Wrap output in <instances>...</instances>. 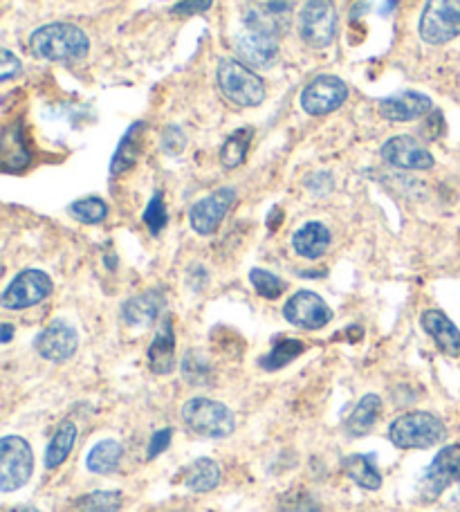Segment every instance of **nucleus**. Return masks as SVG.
<instances>
[{"instance_id": "nucleus-10", "label": "nucleus", "mask_w": 460, "mask_h": 512, "mask_svg": "<svg viewBox=\"0 0 460 512\" xmlns=\"http://www.w3.org/2000/svg\"><path fill=\"white\" fill-rule=\"evenodd\" d=\"M460 479V445H447L436 454L420 479V495L425 501L438 499Z\"/></svg>"}, {"instance_id": "nucleus-17", "label": "nucleus", "mask_w": 460, "mask_h": 512, "mask_svg": "<svg viewBox=\"0 0 460 512\" xmlns=\"http://www.w3.org/2000/svg\"><path fill=\"white\" fill-rule=\"evenodd\" d=\"M420 322L440 351L452 358H460V331L443 310H425Z\"/></svg>"}, {"instance_id": "nucleus-33", "label": "nucleus", "mask_w": 460, "mask_h": 512, "mask_svg": "<svg viewBox=\"0 0 460 512\" xmlns=\"http://www.w3.org/2000/svg\"><path fill=\"white\" fill-rule=\"evenodd\" d=\"M142 221H144L146 227H149V232L153 236H158L164 230V227H167V221H169L167 205H164V198H162L160 191L149 200V205H146L144 214H142Z\"/></svg>"}, {"instance_id": "nucleus-11", "label": "nucleus", "mask_w": 460, "mask_h": 512, "mask_svg": "<svg viewBox=\"0 0 460 512\" xmlns=\"http://www.w3.org/2000/svg\"><path fill=\"white\" fill-rule=\"evenodd\" d=\"M348 99V86L335 75H319L303 88L301 108L312 117L337 111Z\"/></svg>"}, {"instance_id": "nucleus-41", "label": "nucleus", "mask_w": 460, "mask_h": 512, "mask_svg": "<svg viewBox=\"0 0 460 512\" xmlns=\"http://www.w3.org/2000/svg\"><path fill=\"white\" fill-rule=\"evenodd\" d=\"M9 512H39V510L32 508V506H21V508H12Z\"/></svg>"}, {"instance_id": "nucleus-16", "label": "nucleus", "mask_w": 460, "mask_h": 512, "mask_svg": "<svg viewBox=\"0 0 460 512\" xmlns=\"http://www.w3.org/2000/svg\"><path fill=\"white\" fill-rule=\"evenodd\" d=\"M377 111L389 122H413L434 111V102L416 90H400L377 102Z\"/></svg>"}, {"instance_id": "nucleus-32", "label": "nucleus", "mask_w": 460, "mask_h": 512, "mask_svg": "<svg viewBox=\"0 0 460 512\" xmlns=\"http://www.w3.org/2000/svg\"><path fill=\"white\" fill-rule=\"evenodd\" d=\"M250 281L254 290L259 292L263 299H279L285 290H288V283L283 279L276 277V274L268 272V270H261V268H254L250 272Z\"/></svg>"}, {"instance_id": "nucleus-9", "label": "nucleus", "mask_w": 460, "mask_h": 512, "mask_svg": "<svg viewBox=\"0 0 460 512\" xmlns=\"http://www.w3.org/2000/svg\"><path fill=\"white\" fill-rule=\"evenodd\" d=\"M52 288V279L45 272L23 270L21 274H16L14 281L5 288L0 304L7 310L32 308L36 304H41L43 299H48Z\"/></svg>"}, {"instance_id": "nucleus-25", "label": "nucleus", "mask_w": 460, "mask_h": 512, "mask_svg": "<svg viewBox=\"0 0 460 512\" xmlns=\"http://www.w3.org/2000/svg\"><path fill=\"white\" fill-rule=\"evenodd\" d=\"M220 483V465L211 459H198L193 461L187 470H184V486L191 492H211Z\"/></svg>"}, {"instance_id": "nucleus-1", "label": "nucleus", "mask_w": 460, "mask_h": 512, "mask_svg": "<svg viewBox=\"0 0 460 512\" xmlns=\"http://www.w3.org/2000/svg\"><path fill=\"white\" fill-rule=\"evenodd\" d=\"M30 50L43 61H81L90 50V41L84 30L70 23L43 25L30 36Z\"/></svg>"}, {"instance_id": "nucleus-34", "label": "nucleus", "mask_w": 460, "mask_h": 512, "mask_svg": "<svg viewBox=\"0 0 460 512\" xmlns=\"http://www.w3.org/2000/svg\"><path fill=\"white\" fill-rule=\"evenodd\" d=\"M281 512H321L319 504L310 492H288L279 501Z\"/></svg>"}, {"instance_id": "nucleus-39", "label": "nucleus", "mask_w": 460, "mask_h": 512, "mask_svg": "<svg viewBox=\"0 0 460 512\" xmlns=\"http://www.w3.org/2000/svg\"><path fill=\"white\" fill-rule=\"evenodd\" d=\"M0 331H3V335H0V342L7 344L9 340H12V333H14V326L12 324H3V328H0Z\"/></svg>"}, {"instance_id": "nucleus-38", "label": "nucleus", "mask_w": 460, "mask_h": 512, "mask_svg": "<svg viewBox=\"0 0 460 512\" xmlns=\"http://www.w3.org/2000/svg\"><path fill=\"white\" fill-rule=\"evenodd\" d=\"M173 438V429H162V432H155L151 443H149V452H146V459H155V456L162 454L167 447L171 445Z\"/></svg>"}, {"instance_id": "nucleus-26", "label": "nucleus", "mask_w": 460, "mask_h": 512, "mask_svg": "<svg viewBox=\"0 0 460 512\" xmlns=\"http://www.w3.org/2000/svg\"><path fill=\"white\" fill-rule=\"evenodd\" d=\"M122 445L113 438H106V441H99L86 456V468L92 474H113L119 468V461H122Z\"/></svg>"}, {"instance_id": "nucleus-37", "label": "nucleus", "mask_w": 460, "mask_h": 512, "mask_svg": "<svg viewBox=\"0 0 460 512\" xmlns=\"http://www.w3.org/2000/svg\"><path fill=\"white\" fill-rule=\"evenodd\" d=\"M214 0H180V3L171 9L173 16H193L207 12Z\"/></svg>"}, {"instance_id": "nucleus-6", "label": "nucleus", "mask_w": 460, "mask_h": 512, "mask_svg": "<svg viewBox=\"0 0 460 512\" xmlns=\"http://www.w3.org/2000/svg\"><path fill=\"white\" fill-rule=\"evenodd\" d=\"M420 36L429 45H445L460 36V0H427Z\"/></svg>"}, {"instance_id": "nucleus-36", "label": "nucleus", "mask_w": 460, "mask_h": 512, "mask_svg": "<svg viewBox=\"0 0 460 512\" xmlns=\"http://www.w3.org/2000/svg\"><path fill=\"white\" fill-rule=\"evenodd\" d=\"M18 72H21V61H18V57H14L7 48L0 50V81L7 84L9 79L18 77Z\"/></svg>"}, {"instance_id": "nucleus-23", "label": "nucleus", "mask_w": 460, "mask_h": 512, "mask_svg": "<svg viewBox=\"0 0 460 512\" xmlns=\"http://www.w3.org/2000/svg\"><path fill=\"white\" fill-rule=\"evenodd\" d=\"M342 470L346 477L364 490H380L382 488V474L375 468L373 456L368 454H351L342 461Z\"/></svg>"}, {"instance_id": "nucleus-15", "label": "nucleus", "mask_w": 460, "mask_h": 512, "mask_svg": "<svg viewBox=\"0 0 460 512\" xmlns=\"http://www.w3.org/2000/svg\"><path fill=\"white\" fill-rule=\"evenodd\" d=\"M234 200H236V189L232 187H223L214 191V194H209L207 198L198 200L189 212V223L193 227V232L200 236L214 234L218 227L223 225L229 207L234 205Z\"/></svg>"}, {"instance_id": "nucleus-18", "label": "nucleus", "mask_w": 460, "mask_h": 512, "mask_svg": "<svg viewBox=\"0 0 460 512\" xmlns=\"http://www.w3.org/2000/svg\"><path fill=\"white\" fill-rule=\"evenodd\" d=\"M146 358H149V369L153 373H158V376H169V373L176 369V333H173V322L169 317L164 319L158 335L153 337Z\"/></svg>"}, {"instance_id": "nucleus-8", "label": "nucleus", "mask_w": 460, "mask_h": 512, "mask_svg": "<svg viewBox=\"0 0 460 512\" xmlns=\"http://www.w3.org/2000/svg\"><path fill=\"white\" fill-rule=\"evenodd\" d=\"M234 45L245 66L272 68L279 59V36L250 21H243V30L236 34Z\"/></svg>"}, {"instance_id": "nucleus-20", "label": "nucleus", "mask_w": 460, "mask_h": 512, "mask_svg": "<svg viewBox=\"0 0 460 512\" xmlns=\"http://www.w3.org/2000/svg\"><path fill=\"white\" fill-rule=\"evenodd\" d=\"M292 248L303 259H321L330 248V230L319 221L306 223L303 227H299L297 232L292 236Z\"/></svg>"}, {"instance_id": "nucleus-35", "label": "nucleus", "mask_w": 460, "mask_h": 512, "mask_svg": "<svg viewBox=\"0 0 460 512\" xmlns=\"http://www.w3.org/2000/svg\"><path fill=\"white\" fill-rule=\"evenodd\" d=\"M162 149L167 151L169 155H178V153H182L184 149H187V135L182 133L180 126L171 124V126L164 128V133H162Z\"/></svg>"}, {"instance_id": "nucleus-7", "label": "nucleus", "mask_w": 460, "mask_h": 512, "mask_svg": "<svg viewBox=\"0 0 460 512\" xmlns=\"http://www.w3.org/2000/svg\"><path fill=\"white\" fill-rule=\"evenodd\" d=\"M32 447L21 436H5L0 443V490L14 492L32 477Z\"/></svg>"}, {"instance_id": "nucleus-14", "label": "nucleus", "mask_w": 460, "mask_h": 512, "mask_svg": "<svg viewBox=\"0 0 460 512\" xmlns=\"http://www.w3.org/2000/svg\"><path fill=\"white\" fill-rule=\"evenodd\" d=\"M34 349L48 362H66L79 349V333L66 319H54L34 340Z\"/></svg>"}, {"instance_id": "nucleus-12", "label": "nucleus", "mask_w": 460, "mask_h": 512, "mask_svg": "<svg viewBox=\"0 0 460 512\" xmlns=\"http://www.w3.org/2000/svg\"><path fill=\"white\" fill-rule=\"evenodd\" d=\"M283 317L297 328L319 331V328L333 322V310H330V306L317 295V292L299 290L297 295L290 297L288 304L283 306Z\"/></svg>"}, {"instance_id": "nucleus-40", "label": "nucleus", "mask_w": 460, "mask_h": 512, "mask_svg": "<svg viewBox=\"0 0 460 512\" xmlns=\"http://www.w3.org/2000/svg\"><path fill=\"white\" fill-rule=\"evenodd\" d=\"M279 221H281V212H279V209H274V216L268 218V227H270V230H276V223H279Z\"/></svg>"}, {"instance_id": "nucleus-19", "label": "nucleus", "mask_w": 460, "mask_h": 512, "mask_svg": "<svg viewBox=\"0 0 460 512\" xmlns=\"http://www.w3.org/2000/svg\"><path fill=\"white\" fill-rule=\"evenodd\" d=\"M162 308H164L162 292L149 290L126 301L122 306V319L124 324L131 328H146L162 315Z\"/></svg>"}, {"instance_id": "nucleus-29", "label": "nucleus", "mask_w": 460, "mask_h": 512, "mask_svg": "<svg viewBox=\"0 0 460 512\" xmlns=\"http://www.w3.org/2000/svg\"><path fill=\"white\" fill-rule=\"evenodd\" d=\"M124 497L119 490H95L77 499V508L84 512H119L122 510Z\"/></svg>"}, {"instance_id": "nucleus-21", "label": "nucleus", "mask_w": 460, "mask_h": 512, "mask_svg": "<svg viewBox=\"0 0 460 512\" xmlns=\"http://www.w3.org/2000/svg\"><path fill=\"white\" fill-rule=\"evenodd\" d=\"M144 131H146L144 122H135L131 128H128L124 140L119 142L117 151L113 155V162H110V173H113V176H122V173L131 169L137 162V158H140Z\"/></svg>"}, {"instance_id": "nucleus-27", "label": "nucleus", "mask_w": 460, "mask_h": 512, "mask_svg": "<svg viewBox=\"0 0 460 512\" xmlns=\"http://www.w3.org/2000/svg\"><path fill=\"white\" fill-rule=\"evenodd\" d=\"M252 140H254V128L250 126L238 128V131L229 135L223 144V149H220V162H223V167L227 169L241 167L247 158V151H250Z\"/></svg>"}, {"instance_id": "nucleus-5", "label": "nucleus", "mask_w": 460, "mask_h": 512, "mask_svg": "<svg viewBox=\"0 0 460 512\" xmlns=\"http://www.w3.org/2000/svg\"><path fill=\"white\" fill-rule=\"evenodd\" d=\"M299 34L310 48H328L337 36V9L333 0H306L299 14Z\"/></svg>"}, {"instance_id": "nucleus-22", "label": "nucleus", "mask_w": 460, "mask_h": 512, "mask_svg": "<svg viewBox=\"0 0 460 512\" xmlns=\"http://www.w3.org/2000/svg\"><path fill=\"white\" fill-rule=\"evenodd\" d=\"M382 411V400L375 393H366V396L357 402L351 416L346 418V434L348 436H364L373 429L377 416Z\"/></svg>"}, {"instance_id": "nucleus-2", "label": "nucleus", "mask_w": 460, "mask_h": 512, "mask_svg": "<svg viewBox=\"0 0 460 512\" xmlns=\"http://www.w3.org/2000/svg\"><path fill=\"white\" fill-rule=\"evenodd\" d=\"M445 423L429 411H411L395 418L389 427V441L398 450H427L443 441Z\"/></svg>"}, {"instance_id": "nucleus-3", "label": "nucleus", "mask_w": 460, "mask_h": 512, "mask_svg": "<svg viewBox=\"0 0 460 512\" xmlns=\"http://www.w3.org/2000/svg\"><path fill=\"white\" fill-rule=\"evenodd\" d=\"M218 88L229 102L243 108L259 106L265 99L263 79L236 59H223L218 63Z\"/></svg>"}, {"instance_id": "nucleus-4", "label": "nucleus", "mask_w": 460, "mask_h": 512, "mask_svg": "<svg viewBox=\"0 0 460 512\" xmlns=\"http://www.w3.org/2000/svg\"><path fill=\"white\" fill-rule=\"evenodd\" d=\"M182 420L193 434L205 438H227L236 429L234 411L223 402L209 398H191L184 402Z\"/></svg>"}, {"instance_id": "nucleus-13", "label": "nucleus", "mask_w": 460, "mask_h": 512, "mask_svg": "<svg viewBox=\"0 0 460 512\" xmlns=\"http://www.w3.org/2000/svg\"><path fill=\"white\" fill-rule=\"evenodd\" d=\"M382 160L395 169L404 171H427L434 167V155L427 151L425 144H420L411 135H395L386 140L380 149Z\"/></svg>"}, {"instance_id": "nucleus-24", "label": "nucleus", "mask_w": 460, "mask_h": 512, "mask_svg": "<svg viewBox=\"0 0 460 512\" xmlns=\"http://www.w3.org/2000/svg\"><path fill=\"white\" fill-rule=\"evenodd\" d=\"M75 443H77V425L72 423V420H63V423L57 427V432H54L48 450H45V468L57 470L59 465L66 463Z\"/></svg>"}, {"instance_id": "nucleus-31", "label": "nucleus", "mask_w": 460, "mask_h": 512, "mask_svg": "<svg viewBox=\"0 0 460 512\" xmlns=\"http://www.w3.org/2000/svg\"><path fill=\"white\" fill-rule=\"evenodd\" d=\"M182 373L187 382L196 384V387H207L211 382V369L209 362L205 360V355L198 351H187V355L182 358Z\"/></svg>"}, {"instance_id": "nucleus-30", "label": "nucleus", "mask_w": 460, "mask_h": 512, "mask_svg": "<svg viewBox=\"0 0 460 512\" xmlns=\"http://www.w3.org/2000/svg\"><path fill=\"white\" fill-rule=\"evenodd\" d=\"M68 212L72 218H77L79 223L97 225V223L106 221L108 205L101 198L92 196V198H81V200H77V203H72Z\"/></svg>"}, {"instance_id": "nucleus-28", "label": "nucleus", "mask_w": 460, "mask_h": 512, "mask_svg": "<svg viewBox=\"0 0 460 512\" xmlns=\"http://www.w3.org/2000/svg\"><path fill=\"white\" fill-rule=\"evenodd\" d=\"M306 351V344L301 340H294V337H285V340H276L272 351L268 355H263L259 360L261 369L265 371H279L283 367H288L290 362H294L299 355Z\"/></svg>"}]
</instances>
